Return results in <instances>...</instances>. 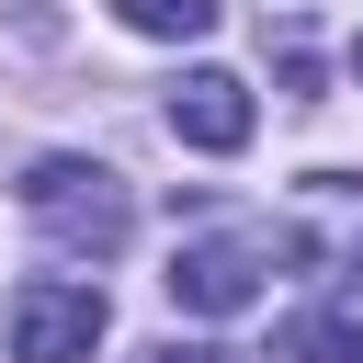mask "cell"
<instances>
[{
	"label": "cell",
	"mask_w": 363,
	"mask_h": 363,
	"mask_svg": "<svg viewBox=\"0 0 363 363\" xmlns=\"http://www.w3.org/2000/svg\"><path fill=\"white\" fill-rule=\"evenodd\" d=\"M352 68H363V34H352Z\"/></svg>",
	"instance_id": "9c48e42d"
},
{
	"label": "cell",
	"mask_w": 363,
	"mask_h": 363,
	"mask_svg": "<svg viewBox=\"0 0 363 363\" xmlns=\"http://www.w3.org/2000/svg\"><path fill=\"white\" fill-rule=\"evenodd\" d=\"M136 34H159V45H193L204 23H216V0H113Z\"/></svg>",
	"instance_id": "52a82bcc"
},
{
	"label": "cell",
	"mask_w": 363,
	"mask_h": 363,
	"mask_svg": "<svg viewBox=\"0 0 363 363\" xmlns=\"http://www.w3.org/2000/svg\"><path fill=\"white\" fill-rule=\"evenodd\" d=\"M147 363H250V352H227V340H159Z\"/></svg>",
	"instance_id": "ba28073f"
},
{
	"label": "cell",
	"mask_w": 363,
	"mask_h": 363,
	"mask_svg": "<svg viewBox=\"0 0 363 363\" xmlns=\"http://www.w3.org/2000/svg\"><path fill=\"white\" fill-rule=\"evenodd\" d=\"M23 216L45 227L57 261H113L125 227H136V193H125V170H102V159H34V170H23Z\"/></svg>",
	"instance_id": "6da1fadb"
},
{
	"label": "cell",
	"mask_w": 363,
	"mask_h": 363,
	"mask_svg": "<svg viewBox=\"0 0 363 363\" xmlns=\"http://www.w3.org/2000/svg\"><path fill=\"white\" fill-rule=\"evenodd\" d=\"M170 136L204 147V159H238L250 147V79L238 68H182L170 79Z\"/></svg>",
	"instance_id": "277c9868"
},
{
	"label": "cell",
	"mask_w": 363,
	"mask_h": 363,
	"mask_svg": "<svg viewBox=\"0 0 363 363\" xmlns=\"http://www.w3.org/2000/svg\"><path fill=\"white\" fill-rule=\"evenodd\" d=\"M295 261L318 272V284H363V182H306V238H295Z\"/></svg>",
	"instance_id": "5b68a950"
},
{
	"label": "cell",
	"mask_w": 363,
	"mask_h": 363,
	"mask_svg": "<svg viewBox=\"0 0 363 363\" xmlns=\"http://www.w3.org/2000/svg\"><path fill=\"white\" fill-rule=\"evenodd\" d=\"M113 329L91 272H34L11 295V363H91V340Z\"/></svg>",
	"instance_id": "3957f363"
},
{
	"label": "cell",
	"mask_w": 363,
	"mask_h": 363,
	"mask_svg": "<svg viewBox=\"0 0 363 363\" xmlns=\"http://www.w3.org/2000/svg\"><path fill=\"white\" fill-rule=\"evenodd\" d=\"M261 272H272V227H204V238H182L170 250V306H193V318H238L250 295H261Z\"/></svg>",
	"instance_id": "7a4b0ae2"
},
{
	"label": "cell",
	"mask_w": 363,
	"mask_h": 363,
	"mask_svg": "<svg viewBox=\"0 0 363 363\" xmlns=\"http://www.w3.org/2000/svg\"><path fill=\"white\" fill-rule=\"evenodd\" d=\"M272 352H284V363H363V318L306 306V318H284V329H272Z\"/></svg>",
	"instance_id": "8992f818"
}]
</instances>
